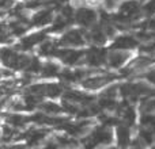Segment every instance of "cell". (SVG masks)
Wrapping results in <instances>:
<instances>
[{
  "label": "cell",
  "instance_id": "4",
  "mask_svg": "<svg viewBox=\"0 0 155 149\" xmlns=\"http://www.w3.org/2000/svg\"><path fill=\"white\" fill-rule=\"evenodd\" d=\"M61 46H82L84 43V37L80 30H70L60 38Z\"/></svg>",
  "mask_w": 155,
  "mask_h": 149
},
{
  "label": "cell",
  "instance_id": "8",
  "mask_svg": "<svg viewBox=\"0 0 155 149\" xmlns=\"http://www.w3.org/2000/svg\"><path fill=\"white\" fill-rule=\"evenodd\" d=\"M137 46V41L131 35H121L114 40V42L112 43V48L116 50H129Z\"/></svg>",
  "mask_w": 155,
  "mask_h": 149
},
{
  "label": "cell",
  "instance_id": "23",
  "mask_svg": "<svg viewBox=\"0 0 155 149\" xmlns=\"http://www.w3.org/2000/svg\"><path fill=\"white\" fill-rule=\"evenodd\" d=\"M142 113L143 114H151L155 111V99H148L142 103Z\"/></svg>",
  "mask_w": 155,
  "mask_h": 149
},
{
  "label": "cell",
  "instance_id": "13",
  "mask_svg": "<svg viewBox=\"0 0 155 149\" xmlns=\"http://www.w3.org/2000/svg\"><path fill=\"white\" fill-rule=\"evenodd\" d=\"M128 57L129 56L124 52H113L107 56V61H109V65L112 68H118L128 60Z\"/></svg>",
  "mask_w": 155,
  "mask_h": 149
},
{
  "label": "cell",
  "instance_id": "10",
  "mask_svg": "<svg viewBox=\"0 0 155 149\" xmlns=\"http://www.w3.org/2000/svg\"><path fill=\"white\" fill-rule=\"evenodd\" d=\"M45 38H46V35H45V33H42V31L30 34V35H27V37H25V38H22L21 40L19 49H22V50L30 49V48H33L34 45H37V43H41L42 41H45Z\"/></svg>",
  "mask_w": 155,
  "mask_h": 149
},
{
  "label": "cell",
  "instance_id": "25",
  "mask_svg": "<svg viewBox=\"0 0 155 149\" xmlns=\"http://www.w3.org/2000/svg\"><path fill=\"white\" fill-rule=\"evenodd\" d=\"M140 140H143L146 144H151L153 142V130H150V129H142L140 130Z\"/></svg>",
  "mask_w": 155,
  "mask_h": 149
},
{
  "label": "cell",
  "instance_id": "12",
  "mask_svg": "<svg viewBox=\"0 0 155 149\" xmlns=\"http://www.w3.org/2000/svg\"><path fill=\"white\" fill-rule=\"evenodd\" d=\"M139 11H140L139 4H137L135 0H128V2H124L123 4L120 5V14L128 16L129 19H131L134 15L139 14Z\"/></svg>",
  "mask_w": 155,
  "mask_h": 149
},
{
  "label": "cell",
  "instance_id": "5",
  "mask_svg": "<svg viewBox=\"0 0 155 149\" xmlns=\"http://www.w3.org/2000/svg\"><path fill=\"white\" fill-rule=\"evenodd\" d=\"M75 19L79 24H82V26H84V27H88V26H91V24L95 23L97 12L94 10H91V8L82 7L76 11Z\"/></svg>",
  "mask_w": 155,
  "mask_h": 149
},
{
  "label": "cell",
  "instance_id": "15",
  "mask_svg": "<svg viewBox=\"0 0 155 149\" xmlns=\"http://www.w3.org/2000/svg\"><path fill=\"white\" fill-rule=\"evenodd\" d=\"M41 76L42 77H53L56 74H59L60 69H59V65L54 64V62H46L45 65L41 67Z\"/></svg>",
  "mask_w": 155,
  "mask_h": 149
},
{
  "label": "cell",
  "instance_id": "7",
  "mask_svg": "<svg viewBox=\"0 0 155 149\" xmlns=\"http://www.w3.org/2000/svg\"><path fill=\"white\" fill-rule=\"evenodd\" d=\"M84 54H86V61H87L90 65H93V67H98V65L104 64L107 59L106 50H104V49H98V48L90 49V50L86 52Z\"/></svg>",
  "mask_w": 155,
  "mask_h": 149
},
{
  "label": "cell",
  "instance_id": "18",
  "mask_svg": "<svg viewBox=\"0 0 155 149\" xmlns=\"http://www.w3.org/2000/svg\"><path fill=\"white\" fill-rule=\"evenodd\" d=\"M90 38L95 43H105V41H106L107 37L104 31V27H94L90 33Z\"/></svg>",
  "mask_w": 155,
  "mask_h": 149
},
{
  "label": "cell",
  "instance_id": "29",
  "mask_svg": "<svg viewBox=\"0 0 155 149\" xmlns=\"http://www.w3.org/2000/svg\"><path fill=\"white\" fill-rule=\"evenodd\" d=\"M147 27H148V29H150V30H154V29H155V19H151V21L148 22Z\"/></svg>",
  "mask_w": 155,
  "mask_h": 149
},
{
  "label": "cell",
  "instance_id": "22",
  "mask_svg": "<svg viewBox=\"0 0 155 149\" xmlns=\"http://www.w3.org/2000/svg\"><path fill=\"white\" fill-rule=\"evenodd\" d=\"M120 111H123L124 119H125L128 123H134L135 122V117H136V114H135V110L132 109L131 106H125V107L121 106Z\"/></svg>",
  "mask_w": 155,
  "mask_h": 149
},
{
  "label": "cell",
  "instance_id": "24",
  "mask_svg": "<svg viewBox=\"0 0 155 149\" xmlns=\"http://www.w3.org/2000/svg\"><path fill=\"white\" fill-rule=\"evenodd\" d=\"M99 106H101V109L114 110L116 107H117V103L114 102V99L113 98H105V96H102L101 102H99Z\"/></svg>",
  "mask_w": 155,
  "mask_h": 149
},
{
  "label": "cell",
  "instance_id": "9",
  "mask_svg": "<svg viewBox=\"0 0 155 149\" xmlns=\"http://www.w3.org/2000/svg\"><path fill=\"white\" fill-rule=\"evenodd\" d=\"M53 21V10L52 8H44V10L38 11L34 16L31 18V23L34 26H46L48 23Z\"/></svg>",
  "mask_w": 155,
  "mask_h": 149
},
{
  "label": "cell",
  "instance_id": "19",
  "mask_svg": "<svg viewBox=\"0 0 155 149\" xmlns=\"http://www.w3.org/2000/svg\"><path fill=\"white\" fill-rule=\"evenodd\" d=\"M40 107L44 113H46V114H59V113L61 111V107H60L59 104L53 103V102H45V103L41 102Z\"/></svg>",
  "mask_w": 155,
  "mask_h": 149
},
{
  "label": "cell",
  "instance_id": "21",
  "mask_svg": "<svg viewBox=\"0 0 155 149\" xmlns=\"http://www.w3.org/2000/svg\"><path fill=\"white\" fill-rule=\"evenodd\" d=\"M154 61L153 57H139L134 61V64L129 67V69H140V68H144L147 65H150Z\"/></svg>",
  "mask_w": 155,
  "mask_h": 149
},
{
  "label": "cell",
  "instance_id": "20",
  "mask_svg": "<svg viewBox=\"0 0 155 149\" xmlns=\"http://www.w3.org/2000/svg\"><path fill=\"white\" fill-rule=\"evenodd\" d=\"M54 52H56V48H54V43L51 42V41H42L40 46V54L42 56H54Z\"/></svg>",
  "mask_w": 155,
  "mask_h": 149
},
{
  "label": "cell",
  "instance_id": "1",
  "mask_svg": "<svg viewBox=\"0 0 155 149\" xmlns=\"http://www.w3.org/2000/svg\"><path fill=\"white\" fill-rule=\"evenodd\" d=\"M30 57L23 53H16V50H12L10 48L0 49V62L5 68L11 71L25 69L30 62Z\"/></svg>",
  "mask_w": 155,
  "mask_h": 149
},
{
  "label": "cell",
  "instance_id": "27",
  "mask_svg": "<svg viewBox=\"0 0 155 149\" xmlns=\"http://www.w3.org/2000/svg\"><path fill=\"white\" fill-rule=\"evenodd\" d=\"M116 92H117V88H116V87H110L109 90L105 91L102 96H105V98H114V96H116Z\"/></svg>",
  "mask_w": 155,
  "mask_h": 149
},
{
  "label": "cell",
  "instance_id": "26",
  "mask_svg": "<svg viewBox=\"0 0 155 149\" xmlns=\"http://www.w3.org/2000/svg\"><path fill=\"white\" fill-rule=\"evenodd\" d=\"M144 12L147 14V15L155 14V0H150V2L144 5Z\"/></svg>",
  "mask_w": 155,
  "mask_h": 149
},
{
  "label": "cell",
  "instance_id": "14",
  "mask_svg": "<svg viewBox=\"0 0 155 149\" xmlns=\"http://www.w3.org/2000/svg\"><path fill=\"white\" fill-rule=\"evenodd\" d=\"M5 121L14 128H21L29 121V118L23 117L21 114H5Z\"/></svg>",
  "mask_w": 155,
  "mask_h": 149
},
{
  "label": "cell",
  "instance_id": "16",
  "mask_svg": "<svg viewBox=\"0 0 155 149\" xmlns=\"http://www.w3.org/2000/svg\"><path fill=\"white\" fill-rule=\"evenodd\" d=\"M63 92V87L56 83H49L45 84V95L49 98H59Z\"/></svg>",
  "mask_w": 155,
  "mask_h": 149
},
{
  "label": "cell",
  "instance_id": "17",
  "mask_svg": "<svg viewBox=\"0 0 155 149\" xmlns=\"http://www.w3.org/2000/svg\"><path fill=\"white\" fill-rule=\"evenodd\" d=\"M117 141L120 147H125L129 142V129L127 126H118L117 128Z\"/></svg>",
  "mask_w": 155,
  "mask_h": 149
},
{
  "label": "cell",
  "instance_id": "28",
  "mask_svg": "<svg viewBox=\"0 0 155 149\" xmlns=\"http://www.w3.org/2000/svg\"><path fill=\"white\" fill-rule=\"evenodd\" d=\"M146 79H147L148 81H151L153 84H155V69L147 72V74H146Z\"/></svg>",
  "mask_w": 155,
  "mask_h": 149
},
{
  "label": "cell",
  "instance_id": "3",
  "mask_svg": "<svg viewBox=\"0 0 155 149\" xmlns=\"http://www.w3.org/2000/svg\"><path fill=\"white\" fill-rule=\"evenodd\" d=\"M113 138V134L106 126L98 128L91 133V136L88 137V142L86 145L87 147H95V145H106L110 144Z\"/></svg>",
  "mask_w": 155,
  "mask_h": 149
},
{
  "label": "cell",
  "instance_id": "11",
  "mask_svg": "<svg viewBox=\"0 0 155 149\" xmlns=\"http://www.w3.org/2000/svg\"><path fill=\"white\" fill-rule=\"evenodd\" d=\"M114 79L113 76H97V77H90V79L83 80V87L87 90H98V88L104 87L109 81Z\"/></svg>",
  "mask_w": 155,
  "mask_h": 149
},
{
  "label": "cell",
  "instance_id": "6",
  "mask_svg": "<svg viewBox=\"0 0 155 149\" xmlns=\"http://www.w3.org/2000/svg\"><path fill=\"white\" fill-rule=\"evenodd\" d=\"M54 56H57L67 65H74V64H76V62H79V60L84 56V52L64 49V50H56L54 52Z\"/></svg>",
  "mask_w": 155,
  "mask_h": 149
},
{
  "label": "cell",
  "instance_id": "2",
  "mask_svg": "<svg viewBox=\"0 0 155 149\" xmlns=\"http://www.w3.org/2000/svg\"><path fill=\"white\" fill-rule=\"evenodd\" d=\"M121 95L125 96V98H129L131 100H136L137 98L143 95H151L154 94V91L151 90L148 85L143 84V83H129V84H124L121 85L120 88Z\"/></svg>",
  "mask_w": 155,
  "mask_h": 149
}]
</instances>
